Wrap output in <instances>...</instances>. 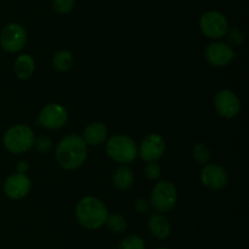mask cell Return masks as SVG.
<instances>
[{
    "label": "cell",
    "instance_id": "14",
    "mask_svg": "<svg viewBox=\"0 0 249 249\" xmlns=\"http://www.w3.org/2000/svg\"><path fill=\"white\" fill-rule=\"evenodd\" d=\"M108 135L106 125L100 122H94L90 123L83 133V140L87 145L90 146H99L104 142Z\"/></svg>",
    "mask_w": 249,
    "mask_h": 249
},
{
    "label": "cell",
    "instance_id": "1",
    "mask_svg": "<svg viewBox=\"0 0 249 249\" xmlns=\"http://www.w3.org/2000/svg\"><path fill=\"white\" fill-rule=\"evenodd\" d=\"M87 143L82 136L74 134L65 136L56 147V160L66 170H74L82 167L87 160Z\"/></svg>",
    "mask_w": 249,
    "mask_h": 249
},
{
    "label": "cell",
    "instance_id": "13",
    "mask_svg": "<svg viewBox=\"0 0 249 249\" xmlns=\"http://www.w3.org/2000/svg\"><path fill=\"white\" fill-rule=\"evenodd\" d=\"M202 184L209 190H221L228 184V174L221 167L216 164H206L201 170Z\"/></svg>",
    "mask_w": 249,
    "mask_h": 249
},
{
    "label": "cell",
    "instance_id": "27",
    "mask_svg": "<svg viewBox=\"0 0 249 249\" xmlns=\"http://www.w3.org/2000/svg\"><path fill=\"white\" fill-rule=\"evenodd\" d=\"M28 163L27 162H19L18 164L16 165V173H19V174H26V172L28 170Z\"/></svg>",
    "mask_w": 249,
    "mask_h": 249
},
{
    "label": "cell",
    "instance_id": "15",
    "mask_svg": "<svg viewBox=\"0 0 249 249\" xmlns=\"http://www.w3.org/2000/svg\"><path fill=\"white\" fill-rule=\"evenodd\" d=\"M148 229L153 237L157 240H167L172 233V226L169 220L160 214H153L148 219Z\"/></svg>",
    "mask_w": 249,
    "mask_h": 249
},
{
    "label": "cell",
    "instance_id": "9",
    "mask_svg": "<svg viewBox=\"0 0 249 249\" xmlns=\"http://www.w3.org/2000/svg\"><path fill=\"white\" fill-rule=\"evenodd\" d=\"M204 56L208 63L214 67H224L235 60L236 51L229 44L223 41H214L207 46Z\"/></svg>",
    "mask_w": 249,
    "mask_h": 249
},
{
    "label": "cell",
    "instance_id": "17",
    "mask_svg": "<svg viewBox=\"0 0 249 249\" xmlns=\"http://www.w3.org/2000/svg\"><path fill=\"white\" fill-rule=\"evenodd\" d=\"M133 170L128 165H121L113 173V185L121 191H125L133 185Z\"/></svg>",
    "mask_w": 249,
    "mask_h": 249
},
{
    "label": "cell",
    "instance_id": "12",
    "mask_svg": "<svg viewBox=\"0 0 249 249\" xmlns=\"http://www.w3.org/2000/svg\"><path fill=\"white\" fill-rule=\"evenodd\" d=\"M31 190V180L26 174L15 173L11 174L4 182V192L9 198L22 199L28 195Z\"/></svg>",
    "mask_w": 249,
    "mask_h": 249
},
{
    "label": "cell",
    "instance_id": "5",
    "mask_svg": "<svg viewBox=\"0 0 249 249\" xmlns=\"http://www.w3.org/2000/svg\"><path fill=\"white\" fill-rule=\"evenodd\" d=\"M178 202V192L174 185L169 181H160L153 187L151 195V207L158 213H167L175 207Z\"/></svg>",
    "mask_w": 249,
    "mask_h": 249
},
{
    "label": "cell",
    "instance_id": "11",
    "mask_svg": "<svg viewBox=\"0 0 249 249\" xmlns=\"http://www.w3.org/2000/svg\"><path fill=\"white\" fill-rule=\"evenodd\" d=\"M214 106L224 118H233L241 109L240 99L230 90H220L214 97Z\"/></svg>",
    "mask_w": 249,
    "mask_h": 249
},
{
    "label": "cell",
    "instance_id": "22",
    "mask_svg": "<svg viewBox=\"0 0 249 249\" xmlns=\"http://www.w3.org/2000/svg\"><path fill=\"white\" fill-rule=\"evenodd\" d=\"M75 0H53V7L56 12L61 15L70 14L73 10Z\"/></svg>",
    "mask_w": 249,
    "mask_h": 249
},
{
    "label": "cell",
    "instance_id": "16",
    "mask_svg": "<svg viewBox=\"0 0 249 249\" xmlns=\"http://www.w3.org/2000/svg\"><path fill=\"white\" fill-rule=\"evenodd\" d=\"M34 68H36V65H34L33 57L31 55H27V53L18 56L14 63L15 74L22 80L28 79L29 77H32Z\"/></svg>",
    "mask_w": 249,
    "mask_h": 249
},
{
    "label": "cell",
    "instance_id": "2",
    "mask_svg": "<svg viewBox=\"0 0 249 249\" xmlns=\"http://www.w3.org/2000/svg\"><path fill=\"white\" fill-rule=\"evenodd\" d=\"M75 215L80 225L85 229L96 230L106 224L108 211L99 198L88 196L78 202Z\"/></svg>",
    "mask_w": 249,
    "mask_h": 249
},
{
    "label": "cell",
    "instance_id": "10",
    "mask_svg": "<svg viewBox=\"0 0 249 249\" xmlns=\"http://www.w3.org/2000/svg\"><path fill=\"white\" fill-rule=\"evenodd\" d=\"M165 151V141L160 134H150L145 136L138 148V155L145 162H156L163 156Z\"/></svg>",
    "mask_w": 249,
    "mask_h": 249
},
{
    "label": "cell",
    "instance_id": "24",
    "mask_svg": "<svg viewBox=\"0 0 249 249\" xmlns=\"http://www.w3.org/2000/svg\"><path fill=\"white\" fill-rule=\"evenodd\" d=\"M33 146H36V150L38 152L48 153L51 150V147H53V141L48 136H40V138H38L34 141Z\"/></svg>",
    "mask_w": 249,
    "mask_h": 249
},
{
    "label": "cell",
    "instance_id": "19",
    "mask_svg": "<svg viewBox=\"0 0 249 249\" xmlns=\"http://www.w3.org/2000/svg\"><path fill=\"white\" fill-rule=\"evenodd\" d=\"M106 226L112 233L118 235V233L124 232L126 230L128 224H126V220L122 215H119V214H112V215L107 216Z\"/></svg>",
    "mask_w": 249,
    "mask_h": 249
},
{
    "label": "cell",
    "instance_id": "4",
    "mask_svg": "<svg viewBox=\"0 0 249 249\" xmlns=\"http://www.w3.org/2000/svg\"><path fill=\"white\" fill-rule=\"evenodd\" d=\"M106 152L114 162L122 165L129 164L138 157V146L131 138L119 134L107 141Z\"/></svg>",
    "mask_w": 249,
    "mask_h": 249
},
{
    "label": "cell",
    "instance_id": "18",
    "mask_svg": "<svg viewBox=\"0 0 249 249\" xmlns=\"http://www.w3.org/2000/svg\"><path fill=\"white\" fill-rule=\"evenodd\" d=\"M73 65V55L68 50H60L53 55V66L58 72H67Z\"/></svg>",
    "mask_w": 249,
    "mask_h": 249
},
{
    "label": "cell",
    "instance_id": "28",
    "mask_svg": "<svg viewBox=\"0 0 249 249\" xmlns=\"http://www.w3.org/2000/svg\"><path fill=\"white\" fill-rule=\"evenodd\" d=\"M156 249H169V248H165V247H160V248H156Z\"/></svg>",
    "mask_w": 249,
    "mask_h": 249
},
{
    "label": "cell",
    "instance_id": "20",
    "mask_svg": "<svg viewBox=\"0 0 249 249\" xmlns=\"http://www.w3.org/2000/svg\"><path fill=\"white\" fill-rule=\"evenodd\" d=\"M192 157L199 164H207L211 160V151L204 143H196L192 147Z\"/></svg>",
    "mask_w": 249,
    "mask_h": 249
},
{
    "label": "cell",
    "instance_id": "3",
    "mask_svg": "<svg viewBox=\"0 0 249 249\" xmlns=\"http://www.w3.org/2000/svg\"><path fill=\"white\" fill-rule=\"evenodd\" d=\"M34 141H36V136H34L33 130L23 124L14 125L7 129L2 138L4 147L15 155L24 153L31 150L34 145Z\"/></svg>",
    "mask_w": 249,
    "mask_h": 249
},
{
    "label": "cell",
    "instance_id": "7",
    "mask_svg": "<svg viewBox=\"0 0 249 249\" xmlns=\"http://www.w3.org/2000/svg\"><path fill=\"white\" fill-rule=\"evenodd\" d=\"M27 43V32L21 24L9 23L2 28L0 44L7 53H18Z\"/></svg>",
    "mask_w": 249,
    "mask_h": 249
},
{
    "label": "cell",
    "instance_id": "25",
    "mask_svg": "<svg viewBox=\"0 0 249 249\" xmlns=\"http://www.w3.org/2000/svg\"><path fill=\"white\" fill-rule=\"evenodd\" d=\"M145 174L146 177L148 178L150 180H156L160 178V167L158 163L156 162H151L146 165L145 168Z\"/></svg>",
    "mask_w": 249,
    "mask_h": 249
},
{
    "label": "cell",
    "instance_id": "23",
    "mask_svg": "<svg viewBox=\"0 0 249 249\" xmlns=\"http://www.w3.org/2000/svg\"><path fill=\"white\" fill-rule=\"evenodd\" d=\"M226 36H228L229 41L233 45H242L243 41H245V33L240 28L229 29Z\"/></svg>",
    "mask_w": 249,
    "mask_h": 249
},
{
    "label": "cell",
    "instance_id": "21",
    "mask_svg": "<svg viewBox=\"0 0 249 249\" xmlns=\"http://www.w3.org/2000/svg\"><path fill=\"white\" fill-rule=\"evenodd\" d=\"M118 249H146V246L139 236H128L122 241Z\"/></svg>",
    "mask_w": 249,
    "mask_h": 249
},
{
    "label": "cell",
    "instance_id": "8",
    "mask_svg": "<svg viewBox=\"0 0 249 249\" xmlns=\"http://www.w3.org/2000/svg\"><path fill=\"white\" fill-rule=\"evenodd\" d=\"M67 109L60 104H49L39 113L38 124L50 130L60 129L67 123Z\"/></svg>",
    "mask_w": 249,
    "mask_h": 249
},
{
    "label": "cell",
    "instance_id": "6",
    "mask_svg": "<svg viewBox=\"0 0 249 249\" xmlns=\"http://www.w3.org/2000/svg\"><path fill=\"white\" fill-rule=\"evenodd\" d=\"M199 28L207 38L219 39L226 36L229 31V23L226 17L221 12L211 10L202 15L199 19Z\"/></svg>",
    "mask_w": 249,
    "mask_h": 249
},
{
    "label": "cell",
    "instance_id": "26",
    "mask_svg": "<svg viewBox=\"0 0 249 249\" xmlns=\"http://www.w3.org/2000/svg\"><path fill=\"white\" fill-rule=\"evenodd\" d=\"M151 208V203L150 201L145 198H140L135 202V206H134V209H135L138 213L142 214V213H147Z\"/></svg>",
    "mask_w": 249,
    "mask_h": 249
}]
</instances>
